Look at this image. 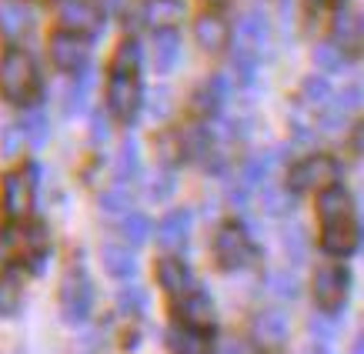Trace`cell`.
I'll return each instance as SVG.
<instances>
[{"label":"cell","mask_w":364,"mask_h":354,"mask_svg":"<svg viewBox=\"0 0 364 354\" xmlns=\"http://www.w3.org/2000/svg\"><path fill=\"white\" fill-rule=\"evenodd\" d=\"M107 134H111V127H107V121L97 114V117H94V127H90V141H94V144H104Z\"/></svg>","instance_id":"40"},{"label":"cell","mask_w":364,"mask_h":354,"mask_svg":"<svg viewBox=\"0 0 364 354\" xmlns=\"http://www.w3.org/2000/svg\"><path fill=\"white\" fill-rule=\"evenodd\" d=\"M314 4H338V0H314Z\"/></svg>","instance_id":"46"},{"label":"cell","mask_w":364,"mask_h":354,"mask_svg":"<svg viewBox=\"0 0 364 354\" xmlns=\"http://www.w3.org/2000/svg\"><path fill=\"white\" fill-rule=\"evenodd\" d=\"M267 44V21L261 14H244L237 27H234V44H231V57H234V67L244 80L254 77L257 70V60H261V50Z\"/></svg>","instance_id":"2"},{"label":"cell","mask_w":364,"mask_h":354,"mask_svg":"<svg viewBox=\"0 0 364 354\" xmlns=\"http://www.w3.org/2000/svg\"><path fill=\"white\" fill-rule=\"evenodd\" d=\"M57 304H60V318H64L67 324H84L87 321L90 304H94V288H90V277L84 274L80 267L64 274Z\"/></svg>","instance_id":"5"},{"label":"cell","mask_w":364,"mask_h":354,"mask_svg":"<svg viewBox=\"0 0 364 354\" xmlns=\"http://www.w3.org/2000/svg\"><path fill=\"white\" fill-rule=\"evenodd\" d=\"M210 4H221V0H210Z\"/></svg>","instance_id":"47"},{"label":"cell","mask_w":364,"mask_h":354,"mask_svg":"<svg viewBox=\"0 0 364 354\" xmlns=\"http://www.w3.org/2000/svg\"><path fill=\"white\" fill-rule=\"evenodd\" d=\"M23 281L17 274H0V318H11L21 308Z\"/></svg>","instance_id":"26"},{"label":"cell","mask_w":364,"mask_h":354,"mask_svg":"<svg viewBox=\"0 0 364 354\" xmlns=\"http://www.w3.org/2000/svg\"><path fill=\"white\" fill-rule=\"evenodd\" d=\"M254 241L241 224H221L214 234V257L224 271H241L254 261Z\"/></svg>","instance_id":"4"},{"label":"cell","mask_w":364,"mask_h":354,"mask_svg":"<svg viewBox=\"0 0 364 354\" xmlns=\"http://www.w3.org/2000/svg\"><path fill=\"white\" fill-rule=\"evenodd\" d=\"M177 324H188V328L208 331L210 324H214V304H210L208 294L191 291L184 298H177Z\"/></svg>","instance_id":"18"},{"label":"cell","mask_w":364,"mask_h":354,"mask_svg":"<svg viewBox=\"0 0 364 354\" xmlns=\"http://www.w3.org/2000/svg\"><path fill=\"white\" fill-rule=\"evenodd\" d=\"M251 334L264 351H277L287 344V318L281 311H261V314H254Z\"/></svg>","instance_id":"14"},{"label":"cell","mask_w":364,"mask_h":354,"mask_svg":"<svg viewBox=\"0 0 364 354\" xmlns=\"http://www.w3.org/2000/svg\"><path fill=\"white\" fill-rule=\"evenodd\" d=\"M21 134L31 141L33 151H41V147L47 144V137H50V127H47V114L44 111H31L27 117H23L21 124Z\"/></svg>","instance_id":"29"},{"label":"cell","mask_w":364,"mask_h":354,"mask_svg":"<svg viewBox=\"0 0 364 354\" xmlns=\"http://www.w3.org/2000/svg\"><path fill=\"white\" fill-rule=\"evenodd\" d=\"M144 308H147L144 288H137V284L121 288V294H117V311H121V314H144Z\"/></svg>","instance_id":"34"},{"label":"cell","mask_w":364,"mask_h":354,"mask_svg":"<svg viewBox=\"0 0 364 354\" xmlns=\"http://www.w3.org/2000/svg\"><path fill=\"white\" fill-rule=\"evenodd\" d=\"M127 204H131V194H127L124 184H117V188L100 194V208L107 210V214H127Z\"/></svg>","instance_id":"36"},{"label":"cell","mask_w":364,"mask_h":354,"mask_svg":"<svg viewBox=\"0 0 364 354\" xmlns=\"http://www.w3.org/2000/svg\"><path fill=\"white\" fill-rule=\"evenodd\" d=\"M141 17L154 33L177 31V23L184 21V0H144Z\"/></svg>","instance_id":"16"},{"label":"cell","mask_w":364,"mask_h":354,"mask_svg":"<svg viewBox=\"0 0 364 354\" xmlns=\"http://www.w3.org/2000/svg\"><path fill=\"white\" fill-rule=\"evenodd\" d=\"M331 44L341 50L344 57H354L361 54V44H364V23H361V14L354 7H338L331 17Z\"/></svg>","instance_id":"10"},{"label":"cell","mask_w":364,"mask_h":354,"mask_svg":"<svg viewBox=\"0 0 364 354\" xmlns=\"http://www.w3.org/2000/svg\"><path fill=\"white\" fill-rule=\"evenodd\" d=\"M167 348L171 354H208V334L198 331V328H188V324H174L167 331Z\"/></svg>","instance_id":"21"},{"label":"cell","mask_w":364,"mask_h":354,"mask_svg":"<svg viewBox=\"0 0 364 354\" xmlns=\"http://www.w3.org/2000/svg\"><path fill=\"white\" fill-rule=\"evenodd\" d=\"M31 27H33V17L27 4H21V0H0V31L7 33L11 41L27 37Z\"/></svg>","instance_id":"20"},{"label":"cell","mask_w":364,"mask_h":354,"mask_svg":"<svg viewBox=\"0 0 364 354\" xmlns=\"http://www.w3.org/2000/svg\"><path fill=\"white\" fill-rule=\"evenodd\" d=\"M301 354H331V351H328V344L311 341V344H308V348H304V351H301Z\"/></svg>","instance_id":"43"},{"label":"cell","mask_w":364,"mask_h":354,"mask_svg":"<svg viewBox=\"0 0 364 354\" xmlns=\"http://www.w3.org/2000/svg\"><path fill=\"white\" fill-rule=\"evenodd\" d=\"M157 284L167 291V294H174V298H184L194 291V274H191V267L181 261V257H161L157 261Z\"/></svg>","instance_id":"17"},{"label":"cell","mask_w":364,"mask_h":354,"mask_svg":"<svg viewBox=\"0 0 364 354\" xmlns=\"http://www.w3.org/2000/svg\"><path fill=\"white\" fill-rule=\"evenodd\" d=\"M137 171H141V147L134 137H127L114 161V177H117V184H127L131 177H137Z\"/></svg>","instance_id":"23"},{"label":"cell","mask_w":364,"mask_h":354,"mask_svg":"<svg viewBox=\"0 0 364 354\" xmlns=\"http://www.w3.org/2000/svg\"><path fill=\"white\" fill-rule=\"evenodd\" d=\"M264 284L271 294H277V298H298L301 291V281L294 271H287V267H277V271H267Z\"/></svg>","instance_id":"27"},{"label":"cell","mask_w":364,"mask_h":354,"mask_svg":"<svg viewBox=\"0 0 364 354\" xmlns=\"http://www.w3.org/2000/svg\"><path fill=\"white\" fill-rule=\"evenodd\" d=\"M281 244H284V254L291 257L294 264H304V257H308V231H304V227H298V224L284 227Z\"/></svg>","instance_id":"30"},{"label":"cell","mask_w":364,"mask_h":354,"mask_svg":"<svg viewBox=\"0 0 364 354\" xmlns=\"http://www.w3.org/2000/svg\"><path fill=\"white\" fill-rule=\"evenodd\" d=\"M314 64H318V70H328V74H334V70H341L344 64H348V57L338 50V47L328 41V44H318L314 47Z\"/></svg>","instance_id":"33"},{"label":"cell","mask_w":364,"mask_h":354,"mask_svg":"<svg viewBox=\"0 0 364 354\" xmlns=\"http://www.w3.org/2000/svg\"><path fill=\"white\" fill-rule=\"evenodd\" d=\"M90 84H94V74H90L87 67L74 74V84H70V90H67V114H80L84 107H87Z\"/></svg>","instance_id":"28"},{"label":"cell","mask_w":364,"mask_h":354,"mask_svg":"<svg viewBox=\"0 0 364 354\" xmlns=\"http://www.w3.org/2000/svg\"><path fill=\"white\" fill-rule=\"evenodd\" d=\"M177 57H181V41H177V33L174 31L157 33V41H154V67H157V74L174 70Z\"/></svg>","instance_id":"25"},{"label":"cell","mask_w":364,"mask_h":354,"mask_svg":"<svg viewBox=\"0 0 364 354\" xmlns=\"http://www.w3.org/2000/svg\"><path fill=\"white\" fill-rule=\"evenodd\" d=\"M318 218H321V224H334V221H348V218H354L351 194H348L341 184L331 188V191H321L318 194Z\"/></svg>","instance_id":"19"},{"label":"cell","mask_w":364,"mask_h":354,"mask_svg":"<svg viewBox=\"0 0 364 354\" xmlns=\"http://www.w3.org/2000/svg\"><path fill=\"white\" fill-rule=\"evenodd\" d=\"M137 64H141V47L134 41H124L114 54V70L117 74H137Z\"/></svg>","instance_id":"35"},{"label":"cell","mask_w":364,"mask_h":354,"mask_svg":"<svg viewBox=\"0 0 364 354\" xmlns=\"http://www.w3.org/2000/svg\"><path fill=\"white\" fill-rule=\"evenodd\" d=\"M261 204H264L267 214L281 218V214H287V210H291L294 194H291L287 188H277V184H264V191H261Z\"/></svg>","instance_id":"31"},{"label":"cell","mask_w":364,"mask_h":354,"mask_svg":"<svg viewBox=\"0 0 364 354\" xmlns=\"http://www.w3.org/2000/svg\"><path fill=\"white\" fill-rule=\"evenodd\" d=\"M11 257H14V244L7 241V237H0V274L7 271V264H11Z\"/></svg>","instance_id":"42"},{"label":"cell","mask_w":364,"mask_h":354,"mask_svg":"<svg viewBox=\"0 0 364 354\" xmlns=\"http://www.w3.org/2000/svg\"><path fill=\"white\" fill-rule=\"evenodd\" d=\"M50 64L64 74H77L87 67V37H74V33H54L50 37Z\"/></svg>","instance_id":"11"},{"label":"cell","mask_w":364,"mask_h":354,"mask_svg":"<svg viewBox=\"0 0 364 354\" xmlns=\"http://www.w3.org/2000/svg\"><path fill=\"white\" fill-rule=\"evenodd\" d=\"M311 334L318 338V344H328L331 341V334H334V324L324 321V318H311Z\"/></svg>","instance_id":"39"},{"label":"cell","mask_w":364,"mask_h":354,"mask_svg":"<svg viewBox=\"0 0 364 354\" xmlns=\"http://www.w3.org/2000/svg\"><path fill=\"white\" fill-rule=\"evenodd\" d=\"M338 184H341V164L331 154H311L291 167V188L294 191L321 194V191H331Z\"/></svg>","instance_id":"3"},{"label":"cell","mask_w":364,"mask_h":354,"mask_svg":"<svg viewBox=\"0 0 364 354\" xmlns=\"http://www.w3.org/2000/svg\"><path fill=\"white\" fill-rule=\"evenodd\" d=\"M57 23L64 33L74 37H94L104 27V14L90 0H57Z\"/></svg>","instance_id":"6"},{"label":"cell","mask_w":364,"mask_h":354,"mask_svg":"<svg viewBox=\"0 0 364 354\" xmlns=\"http://www.w3.org/2000/svg\"><path fill=\"white\" fill-rule=\"evenodd\" d=\"M41 90V70L27 50L11 47L0 57V94L11 104H31Z\"/></svg>","instance_id":"1"},{"label":"cell","mask_w":364,"mask_h":354,"mask_svg":"<svg viewBox=\"0 0 364 354\" xmlns=\"http://www.w3.org/2000/svg\"><path fill=\"white\" fill-rule=\"evenodd\" d=\"M171 191H174V177H171V171H164V174H157V184H151L147 194H151L154 200H164Z\"/></svg>","instance_id":"38"},{"label":"cell","mask_w":364,"mask_h":354,"mask_svg":"<svg viewBox=\"0 0 364 354\" xmlns=\"http://www.w3.org/2000/svg\"><path fill=\"white\" fill-rule=\"evenodd\" d=\"M331 87H328V80L324 77H304V84H301V107H311L314 114H321L328 104H331Z\"/></svg>","instance_id":"24"},{"label":"cell","mask_w":364,"mask_h":354,"mask_svg":"<svg viewBox=\"0 0 364 354\" xmlns=\"http://www.w3.org/2000/svg\"><path fill=\"white\" fill-rule=\"evenodd\" d=\"M0 200H4L7 218H14V221L31 218V210H33V177H31V171H11V174L4 177Z\"/></svg>","instance_id":"9"},{"label":"cell","mask_w":364,"mask_h":354,"mask_svg":"<svg viewBox=\"0 0 364 354\" xmlns=\"http://www.w3.org/2000/svg\"><path fill=\"white\" fill-rule=\"evenodd\" d=\"M141 107V80L137 74H117L111 70V80H107V111L117 117V121H131Z\"/></svg>","instance_id":"8"},{"label":"cell","mask_w":364,"mask_h":354,"mask_svg":"<svg viewBox=\"0 0 364 354\" xmlns=\"http://www.w3.org/2000/svg\"><path fill=\"white\" fill-rule=\"evenodd\" d=\"M348 288H351V277L341 264L318 267V274H314V304H318V311L334 314L348 298Z\"/></svg>","instance_id":"7"},{"label":"cell","mask_w":364,"mask_h":354,"mask_svg":"<svg viewBox=\"0 0 364 354\" xmlns=\"http://www.w3.org/2000/svg\"><path fill=\"white\" fill-rule=\"evenodd\" d=\"M358 221L348 218V221H334V224H321V247L334 257H348L358 247Z\"/></svg>","instance_id":"15"},{"label":"cell","mask_w":364,"mask_h":354,"mask_svg":"<svg viewBox=\"0 0 364 354\" xmlns=\"http://www.w3.org/2000/svg\"><path fill=\"white\" fill-rule=\"evenodd\" d=\"M154 237L161 244V251H167V254L184 251V244L191 237V210H184V208L167 210L164 218H161V224H157Z\"/></svg>","instance_id":"13"},{"label":"cell","mask_w":364,"mask_h":354,"mask_svg":"<svg viewBox=\"0 0 364 354\" xmlns=\"http://www.w3.org/2000/svg\"><path fill=\"white\" fill-rule=\"evenodd\" d=\"M351 147H354V154H361V127L354 131V137H351Z\"/></svg>","instance_id":"44"},{"label":"cell","mask_w":364,"mask_h":354,"mask_svg":"<svg viewBox=\"0 0 364 354\" xmlns=\"http://www.w3.org/2000/svg\"><path fill=\"white\" fill-rule=\"evenodd\" d=\"M121 234H124V241L144 244V241H147V234H151V221H147L144 214L127 210V214H124V221H121Z\"/></svg>","instance_id":"32"},{"label":"cell","mask_w":364,"mask_h":354,"mask_svg":"<svg viewBox=\"0 0 364 354\" xmlns=\"http://www.w3.org/2000/svg\"><path fill=\"white\" fill-rule=\"evenodd\" d=\"M194 41L200 44V50H208V54H221L224 47L231 44V23L224 21V14L204 11L198 21H194Z\"/></svg>","instance_id":"12"},{"label":"cell","mask_w":364,"mask_h":354,"mask_svg":"<svg viewBox=\"0 0 364 354\" xmlns=\"http://www.w3.org/2000/svg\"><path fill=\"white\" fill-rule=\"evenodd\" d=\"M361 351H364V344H361V338H358V341L351 344V354H361Z\"/></svg>","instance_id":"45"},{"label":"cell","mask_w":364,"mask_h":354,"mask_svg":"<svg viewBox=\"0 0 364 354\" xmlns=\"http://www.w3.org/2000/svg\"><path fill=\"white\" fill-rule=\"evenodd\" d=\"M100 261H104V271L111 277H117V281H127L137 271V257H134V251L127 244H104Z\"/></svg>","instance_id":"22"},{"label":"cell","mask_w":364,"mask_h":354,"mask_svg":"<svg viewBox=\"0 0 364 354\" xmlns=\"http://www.w3.org/2000/svg\"><path fill=\"white\" fill-rule=\"evenodd\" d=\"M218 354H257V351H254V344L244 341V338H224V341L218 344Z\"/></svg>","instance_id":"37"},{"label":"cell","mask_w":364,"mask_h":354,"mask_svg":"<svg viewBox=\"0 0 364 354\" xmlns=\"http://www.w3.org/2000/svg\"><path fill=\"white\" fill-rule=\"evenodd\" d=\"M21 137H23L21 127H11V131L4 134V154H7V157L17 154V144H21Z\"/></svg>","instance_id":"41"}]
</instances>
